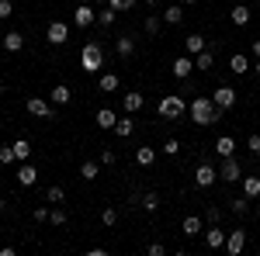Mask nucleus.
<instances>
[{
  "mask_svg": "<svg viewBox=\"0 0 260 256\" xmlns=\"http://www.w3.org/2000/svg\"><path fill=\"white\" fill-rule=\"evenodd\" d=\"M225 236H229L225 229H219V225H212V229L205 232V246H208V249H225Z\"/></svg>",
  "mask_w": 260,
  "mask_h": 256,
  "instance_id": "nucleus-12",
  "label": "nucleus"
},
{
  "mask_svg": "<svg viewBox=\"0 0 260 256\" xmlns=\"http://www.w3.org/2000/svg\"><path fill=\"white\" fill-rule=\"evenodd\" d=\"M94 125H98V128H115V125H118V115H115L111 107H101L98 115H94Z\"/></svg>",
  "mask_w": 260,
  "mask_h": 256,
  "instance_id": "nucleus-16",
  "label": "nucleus"
},
{
  "mask_svg": "<svg viewBox=\"0 0 260 256\" xmlns=\"http://www.w3.org/2000/svg\"><path fill=\"white\" fill-rule=\"evenodd\" d=\"M115 18H118V11H115V7L98 11V24H101V28H111V24H115Z\"/></svg>",
  "mask_w": 260,
  "mask_h": 256,
  "instance_id": "nucleus-31",
  "label": "nucleus"
},
{
  "mask_svg": "<svg viewBox=\"0 0 260 256\" xmlns=\"http://www.w3.org/2000/svg\"><path fill=\"white\" fill-rule=\"evenodd\" d=\"M4 211H7V201H4V197H0V215H4Z\"/></svg>",
  "mask_w": 260,
  "mask_h": 256,
  "instance_id": "nucleus-49",
  "label": "nucleus"
},
{
  "mask_svg": "<svg viewBox=\"0 0 260 256\" xmlns=\"http://www.w3.org/2000/svg\"><path fill=\"white\" fill-rule=\"evenodd\" d=\"M212 66H215V52H212V49H205V52H198V56H194V69L208 73Z\"/></svg>",
  "mask_w": 260,
  "mask_h": 256,
  "instance_id": "nucleus-22",
  "label": "nucleus"
},
{
  "mask_svg": "<svg viewBox=\"0 0 260 256\" xmlns=\"http://www.w3.org/2000/svg\"><path fill=\"white\" fill-rule=\"evenodd\" d=\"M45 201H49V204H62V201H66V191H62V187H49V191H45Z\"/></svg>",
  "mask_w": 260,
  "mask_h": 256,
  "instance_id": "nucleus-34",
  "label": "nucleus"
},
{
  "mask_svg": "<svg viewBox=\"0 0 260 256\" xmlns=\"http://www.w3.org/2000/svg\"><path fill=\"white\" fill-rule=\"evenodd\" d=\"M253 69H257V77H260V59H257V66H253Z\"/></svg>",
  "mask_w": 260,
  "mask_h": 256,
  "instance_id": "nucleus-51",
  "label": "nucleus"
},
{
  "mask_svg": "<svg viewBox=\"0 0 260 256\" xmlns=\"http://www.w3.org/2000/svg\"><path fill=\"white\" fill-rule=\"evenodd\" d=\"M229 69H233V73H246V69H250V59H246V56H240V52H236V56H233V59H229Z\"/></svg>",
  "mask_w": 260,
  "mask_h": 256,
  "instance_id": "nucleus-33",
  "label": "nucleus"
},
{
  "mask_svg": "<svg viewBox=\"0 0 260 256\" xmlns=\"http://www.w3.org/2000/svg\"><path fill=\"white\" fill-rule=\"evenodd\" d=\"M160 153H163V156H177V153H180V142H177V138H167Z\"/></svg>",
  "mask_w": 260,
  "mask_h": 256,
  "instance_id": "nucleus-39",
  "label": "nucleus"
},
{
  "mask_svg": "<svg viewBox=\"0 0 260 256\" xmlns=\"http://www.w3.org/2000/svg\"><path fill=\"white\" fill-rule=\"evenodd\" d=\"M156 4H160V0H146V7H156Z\"/></svg>",
  "mask_w": 260,
  "mask_h": 256,
  "instance_id": "nucleus-50",
  "label": "nucleus"
},
{
  "mask_svg": "<svg viewBox=\"0 0 260 256\" xmlns=\"http://www.w3.org/2000/svg\"><path fill=\"white\" fill-rule=\"evenodd\" d=\"M49 222H52V225H66V211H62V208H52V211H49Z\"/></svg>",
  "mask_w": 260,
  "mask_h": 256,
  "instance_id": "nucleus-40",
  "label": "nucleus"
},
{
  "mask_svg": "<svg viewBox=\"0 0 260 256\" xmlns=\"http://www.w3.org/2000/svg\"><path fill=\"white\" fill-rule=\"evenodd\" d=\"M70 97H73V94H70L66 83H56V87L49 90V100H52V104H70Z\"/></svg>",
  "mask_w": 260,
  "mask_h": 256,
  "instance_id": "nucleus-24",
  "label": "nucleus"
},
{
  "mask_svg": "<svg viewBox=\"0 0 260 256\" xmlns=\"http://www.w3.org/2000/svg\"><path fill=\"white\" fill-rule=\"evenodd\" d=\"M250 52H253V56H257V59H260V39L253 42V45H250Z\"/></svg>",
  "mask_w": 260,
  "mask_h": 256,
  "instance_id": "nucleus-48",
  "label": "nucleus"
},
{
  "mask_svg": "<svg viewBox=\"0 0 260 256\" xmlns=\"http://www.w3.org/2000/svg\"><path fill=\"white\" fill-rule=\"evenodd\" d=\"M170 73H174L177 80H187L191 73H194V56H177L174 66H170Z\"/></svg>",
  "mask_w": 260,
  "mask_h": 256,
  "instance_id": "nucleus-10",
  "label": "nucleus"
},
{
  "mask_svg": "<svg viewBox=\"0 0 260 256\" xmlns=\"http://www.w3.org/2000/svg\"><path fill=\"white\" fill-rule=\"evenodd\" d=\"M219 218H222L219 208H208V222H212V225H219Z\"/></svg>",
  "mask_w": 260,
  "mask_h": 256,
  "instance_id": "nucleus-47",
  "label": "nucleus"
},
{
  "mask_svg": "<svg viewBox=\"0 0 260 256\" xmlns=\"http://www.w3.org/2000/svg\"><path fill=\"white\" fill-rule=\"evenodd\" d=\"M142 28H146V35H149V39H156V35H160V28H163V18L149 14V18L142 21Z\"/></svg>",
  "mask_w": 260,
  "mask_h": 256,
  "instance_id": "nucleus-28",
  "label": "nucleus"
},
{
  "mask_svg": "<svg viewBox=\"0 0 260 256\" xmlns=\"http://www.w3.org/2000/svg\"><path fill=\"white\" fill-rule=\"evenodd\" d=\"M142 208H146V211H156V208H160V194H156V191L142 194Z\"/></svg>",
  "mask_w": 260,
  "mask_h": 256,
  "instance_id": "nucleus-35",
  "label": "nucleus"
},
{
  "mask_svg": "<svg viewBox=\"0 0 260 256\" xmlns=\"http://www.w3.org/2000/svg\"><path fill=\"white\" fill-rule=\"evenodd\" d=\"M101 222H104L108 229H115V225H118V211H115V208H104V211H101Z\"/></svg>",
  "mask_w": 260,
  "mask_h": 256,
  "instance_id": "nucleus-37",
  "label": "nucleus"
},
{
  "mask_svg": "<svg viewBox=\"0 0 260 256\" xmlns=\"http://www.w3.org/2000/svg\"><path fill=\"white\" fill-rule=\"evenodd\" d=\"M24 107H28V115H31V118H45V121H52V118H56V111H52V100L28 97V100H24Z\"/></svg>",
  "mask_w": 260,
  "mask_h": 256,
  "instance_id": "nucleus-5",
  "label": "nucleus"
},
{
  "mask_svg": "<svg viewBox=\"0 0 260 256\" xmlns=\"http://www.w3.org/2000/svg\"><path fill=\"white\" fill-rule=\"evenodd\" d=\"M18 184L21 187H35V184H39V170H35L31 163H24V166L18 170Z\"/></svg>",
  "mask_w": 260,
  "mask_h": 256,
  "instance_id": "nucleus-15",
  "label": "nucleus"
},
{
  "mask_svg": "<svg viewBox=\"0 0 260 256\" xmlns=\"http://www.w3.org/2000/svg\"><path fill=\"white\" fill-rule=\"evenodd\" d=\"M80 177H83V180H90V184H94V180L101 177V166H98V163H94V159H87V163H83V166H80Z\"/></svg>",
  "mask_w": 260,
  "mask_h": 256,
  "instance_id": "nucleus-29",
  "label": "nucleus"
},
{
  "mask_svg": "<svg viewBox=\"0 0 260 256\" xmlns=\"http://www.w3.org/2000/svg\"><path fill=\"white\" fill-rule=\"evenodd\" d=\"M240 184H243V194L250 197V201H260V173L257 177H243Z\"/></svg>",
  "mask_w": 260,
  "mask_h": 256,
  "instance_id": "nucleus-20",
  "label": "nucleus"
},
{
  "mask_svg": "<svg viewBox=\"0 0 260 256\" xmlns=\"http://www.w3.org/2000/svg\"><path fill=\"white\" fill-rule=\"evenodd\" d=\"M208 97L215 100V107H222V111H229V107L236 104V90H233V87H215V90H212Z\"/></svg>",
  "mask_w": 260,
  "mask_h": 256,
  "instance_id": "nucleus-8",
  "label": "nucleus"
},
{
  "mask_svg": "<svg viewBox=\"0 0 260 256\" xmlns=\"http://www.w3.org/2000/svg\"><path fill=\"white\" fill-rule=\"evenodd\" d=\"M14 145H0V166H11V163H14Z\"/></svg>",
  "mask_w": 260,
  "mask_h": 256,
  "instance_id": "nucleus-38",
  "label": "nucleus"
},
{
  "mask_svg": "<svg viewBox=\"0 0 260 256\" xmlns=\"http://www.w3.org/2000/svg\"><path fill=\"white\" fill-rule=\"evenodd\" d=\"M246 145H250V149L260 156V135H250V138H246Z\"/></svg>",
  "mask_w": 260,
  "mask_h": 256,
  "instance_id": "nucleus-46",
  "label": "nucleus"
},
{
  "mask_svg": "<svg viewBox=\"0 0 260 256\" xmlns=\"http://www.w3.org/2000/svg\"><path fill=\"white\" fill-rule=\"evenodd\" d=\"M118 87H121V80L115 77V73H101V80H98V90H101V94H115Z\"/></svg>",
  "mask_w": 260,
  "mask_h": 256,
  "instance_id": "nucleus-19",
  "label": "nucleus"
},
{
  "mask_svg": "<svg viewBox=\"0 0 260 256\" xmlns=\"http://www.w3.org/2000/svg\"><path fill=\"white\" fill-rule=\"evenodd\" d=\"M136 163H139V166H153V163H156V149L139 145V149H136Z\"/></svg>",
  "mask_w": 260,
  "mask_h": 256,
  "instance_id": "nucleus-25",
  "label": "nucleus"
},
{
  "mask_svg": "<svg viewBox=\"0 0 260 256\" xmlns=\"http://www.w3.org/2000/svg\"><path fill=\"white\" fill-rule=\"evenodd\" d=\"M246 249V229H233L229 236H225V253L229 256H240Z\"/></svg>",
  "mask_w": 260,
  "mask_h": 256,
  "instance_id": "nucleus-7",
  "label": "nucleus"
},
{
  "mask_svg": "<svg viewBox=\"0 0 260 256\" xmlns=\"http://www.w3.org/2000/svg\"><path fill=\"white\" fill-rule=\"evenodd\" d=\"M219 180H225V184H240V180H243V166H240V159H236V156H225V159H222Z\"/></svg>",
  "mask_w": 260,
  "mask_h": 256,
  "instance_id": "nucleus-4",
  "label": "nucleus"
},
{
  "mask_svg": "<svg viewBox=\"0 0 260 256\" xmlns=\"http://www.w3.org/2000/svg\"><path fill=\"white\" fill-rule=\"evenodd\" d=\"M184 4H198V0H184Z\"/></svg>",
  "mask_w": 260,
  "mask_h": 256,
  "instance_id": "nucleus-52",
  "label": "nucleus"
},
{
  "mask_svg": "<svg viewBox=\"0 0 260 256\" xmlns=\"http://www.w3.org/2000/svg\"><path fill=\"white\" fill-rule=\"evenodd\" d=\"M187 115H191L194 125L208 128V125H219V121H222V107H215V100L201 94V97H194L191 104H187Z\"/></svg>",
  "mask_w": 260,
  "mask_h": 256,
  "instance_id": "nucleus-1",
  "label": "nucleus"
},
{
  "mask_svg": "<svg viewBox=\"0 0 260 256\" xmlns=\"http://www.w3.org/2000/svg\"><path fill=\"white\" fill-rule=\"evenodd\" d=\"M215 180H219V170L208 166V163H201L198 170H194V184H198V187H212Z\"/></svg>",
  "mask_w": 260,
  "mask_h": 256,
  "instance_id": "nucleus-11",
  "label": "nucleus"
},
{
  "mask_svg": "<svg viewBox=\"0 0 260 256\" xmlns=\"http://www.w3.org/2000/svg\"><path fill=\"white\" fill-rule=\"evenodd\" d=\"M233 149H236V138H233V135H219V138H215V153H219L222 159L233 156Z\"/></svg>",
  "mask_w": 260,
  "mask_h": 256,
  "instance_id": "nucleus-23",
  "label": "nucleus"
},
{
  "mask_svg": "<svg viewBox=\"0 0 260 256\" xmlns=\"http://www.w3.org/2000/svg\"><path fill=\"white\" fill-rule=\"evenodd\" d=\"M142 104H146V97H142L139 90H128V94H121V107H125L128 115H136Z\"/></svg>",
  "mask_w": 260,
  "mask_h": 256,
  "instance_id": "nucleus-14",
  "label": "nucleus"
},
{
  "mask_svg": "<svg viewBox=\"0 0 260 256\" xmlns=\"http://www.w3.org/2000/svg\"><path fill=\"white\" fill-rule=\"evenodd\" d=\"M108 7H115V11H132L136 0H108Z\"/></svg>",
  "mask_w": 260,
  "mask_h": 256,
  "instance_id": "nucleus-41",
  "label": "nucleus"
},
{
  "mask_svg": "<svg viewBox=\"0 0 260 256\" xmlns=\"http://www.w3.org/2000/svg\"><path fill=\"white\" fill-rule=\"evenodd\" d=\"M167 253V246L163 242H149V256H163Z\"/></svg>",
  "mask_w": 260,
  "mask_h": 256,
  "instance_id": "nucleus-44",
  "label": "nucleus"
},
{
  "mask_svg": "<svg viewBox=\"0 0 260 256\" xmlns=\"http://www.w3.org/2000/svg\"><path fill=\"white\" fill-rule=\"evenodd\" d=\"M184 49H187V56H198V52H205V39L201 35H187L184 39Z\"/></svg>",
  "mask_w": 260,
  "mask_h": 256,
  "instance_id": "nucleus-27",
  "label": "nucleus"
},
{
  "mask_svg": "<svg viewBox=\"0 0 260 256\" xmlns=\"http://www.w3.org/2000/svg\"><path fill=\"white\" fill-rule=\"evenodd\" d=\"M201 229H205V222H201L198 215H187L180 222V232H184V236H201Z\"/></svg>",
  "mask_w": 260,
  "mask_h": 256,
  "instance_id": "nucleus-18",
  "label": "nucleus"
},
{
  "mask_svg": "<svg viewBox=\"0 0 260 256\" xmlns=\"http://www.w3.org/2000/svg\"><path fill=\"white\" fill-rule=\"evenodd\" d=\"M45 42H49V45H66V42H70V24H66V21H52V24L45 28Z\"/></svg>",
  "mask_w": 260,
  "mask_h": 256,
  "instance_id": "nucleus-6",
  "label": "nucleus"
},
{
  "mask_svg": "<svg viewBox=\"0 0 260 256\" xmlns=\"http://www.w3.org/2000/svg\"><path fill=\"white\" fill-rule=\"evenodd\" d=\"M80 4H94V0H80Z\"/></svg>",
  "mask_w": 260,
  "mask_h": 256,
  "instance_id": "nucleus-53",
  "label": "nucleus"
},
{
  "mask_svg": "<svg viewBox=\"0 0 260 256\" xmlns=\"http://www.w3.org/2000/svg\"><path fill=\"white\" fill-rule=\"evenodd\" d=\"M111 132H115V135H118V138H128V135H132V132H136V121H132V118H121L118 125L111 128Z\"/></svg>",
  "mask_w": 260,
  "mask_h": 256,
  "instance_id": "nucleus-30",
  "label": "nucleus"
},
{
  "mask_svg": "<svg viewBox=\"0 0 260 256\" xmlns=\"http://www.w3.org/2000/svg\"><path fill=\"white\" fill-rule=\"evenodd\" d=\"M0 45H4L7 52H21V49H24V35H21V31H7V35L0 39Z\"/></svg>",
  "mask_w": 260,
  "mask_h": 256,
  "instance_id": "nucleus-17",
  "label": "nucleus"
},
{
  "mask_svg": "<svg viewBox=\"0 0 260 256\" xmlns=\"http://www.w3.org/2000/svg\"><path fill=\"white\" fill-rule=\"evenodd\" d=\"M11 145H14V156H18L21 163L31 159V142H28V138H18V142H11Z\"/></svg>",
  "mask_w": 260,
  "mask_h": 256,
  "instance_id": "nucleus-26",
  "label": "nucleus"
},
{
  "mask_svg": "<svg viewBox=\"0 0 260 256\" xmlns=\"http://www.w3.org/2000/svg\"><path fill=\"white\" fill-rule=\"evenodd\" d=\"M229 208H233L236 215H246V211H250V197H246V194H243V197H233V204H229Z\"/></svg>",
  "mask_w": 260,
  "mask_h": 256,
  "instance_id": "nucleus-36",
  "label": "nucleus"
},
{
  "mask_svg": "<svg viewBox=\"0 0 260 256\" xmlns=\"http://www.w3.org/2000/svg\"><path fill=\"white\" fill-rule=\"evenodd\" d=\"M257 11H260V0H257Z\"/></svg>",
  "mask_w": 260,
  "mask_h": 256,
  "instance_id": "nucleus-55",
  "label": "nucleus"
},
{
  "mask_svg": "<svg viewBox=\"0 0 260 256\" xmlns=\"http://www.w3.org/2000/svg\"><path fill=\"white\" fill-rule=\"evenodd\" d=\"M250 14H253V7L236 4V7H233V24H236V28H246V24H250Z\"/></svg>",
  "mask_w": 260,
  "mask_h": 256,
  "instance_id": "nucleus-21",
  "label": "nucleus"
},
{
  "mask_svg": "<svg viewBox=\"0 0 260 256\" xmlns=\"http://www.w3.org/2000/svg\"><path fill=\"white\" fill-rule=\"evenodd\" d=\"M11 14H14V4L11 0H0V21H7Z\"/></svg>",
  "mask_w": 260,
  "mask_h": 256,
  "instance_id": "nucleus-42",
  "label": "nucleus"
},
{
  "mask_svg": "<svg viewBox=\"0 0 260 256\" xmlns=\"http://www.w3.org/2000/svg\"><path fill=\"white\" fill-rule=\"evenodd\" d=\"M180 21H184V11H180L177 4H174V7H167V11H163V24H180Z\"/></svg>",
  "mask_w": 260,
  "mask_h": 256,
  "instance_id": "nucleus-32",
  "label": "nucleus"
},
{
  "mask_svg": "<svg viewBox=\"0 0 260 256\" xmlns=\"http://www.w3.org/2000/svg\"><path fill=\"white\" fill-rule=\"evenodd\" d=\"M115 149H104V153H101V163H104V166H111V163H115Z\"/></svg>",
  "mask_w": 260,
  "mask_h": 256,
  "instance_id": "nucleus-43",
  "label": "nucleus"
},
{
  "mask_svg": "<svg viewBox=\"0 0 260 256\" xmlns=\"http://www.w3.org/2000/svg\"><path fill=\"white\" fill-rule=\"evenodd\" d=\"M115 52H118V59H132V56H136V39H132V35H121V39L115 42Z\"/></svg>",
  "mask_w": 260,
  "mask_h": 256,
  "instance_id": "nucleus-13",
  "label": "nucleus"
},
{
  "mask_svg": "<svg viewBox=\"0 0 260 256\" xmlns=\"http://www.w3.org/2000/svg\"><path fill=\"white\" fill-rule=\"evenodd\" d=\"M98 21V11H94V4H80L77 11H73V24L77 28H90Z\"/></svg>",
  "mask_w": 260,
  "mask_h": 256,
  "instance_id": "nucleus-9",
  "label": "nucleus"
},
{
  "mask_svg": "<svg viewBox=\"0 0 260 256\" xmlns=\"http://www.w3.org/2000/svg\"><path fill=\"white\" fill-rule=\"evenodd\" d=\"M160 115L167 121H177L180 115H187V104H184V97H177V94H167V97L160 100Z\"/></svg>",
  "mask_w": 260,
  "mask_h": 256,
  "instance_id": "nucleus-3",
  "label": "nucleus"
},
{
  "mask_svg": "<svg viewBox=\"0 0 260 256\" xmlns=\"http://www.w3.org/2000/svg\"><path fill=\"white\" fill-rule=\"evenodd\" d=\"M257 215H260V204H257Z\"/></svg>",
  "mask_w": 260,
  "mask_h": 256,
  "instance_id": "nucleus-54",
  "label": "nucleus"
},
{
  "mask_svg": "<svg viewBox=\"0 0 260 256\" xmlns=\"http://www.w3.org/2000/svg\"><path fill=\"white\" fill-rule=\"evenodd\" d=\"M80 69L83 73H101V69H104V49H101L98 42H87V45H83Z\"/></svg>",
  "mask_w": 260,
  "mask_h": 256,
  "instance_id": "nucleus-2",
  "label": "nucleus"
},
{
  "mask_svg": "<svg viewBox=\"0 0 260 256\" xmlns=\"http://www.w3.org/2000/svg\"><path fill=\"white\" fill-rule=\"evenodd\" d=\"M35 222H39V225H42V222H49V208H35Z\"/></svg>",
  "mask_w": 260,
  "mask_h": 256,
  "instance_id": "nucleus-45",
  "label": "nucleus"
}]
</instances>
